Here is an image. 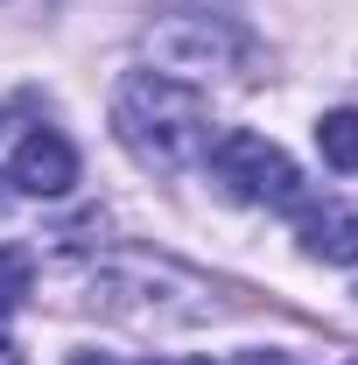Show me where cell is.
Returning <instances> with one entry per match:
<instances>
[{"instance_id": "obj_5", "label": "cell", "mask_w": 358, "mask_h": 365, "mask_svg": "<svg viewBox=\"0 0 358 365\" xmlns=\"http://www.w3.org/2000/svg\"><path fill=\"white\" fill-rule=\"evenodd\" d=\"M7 182H14L21 197H71V182H78V148L56 134V127H36V134L14 148Z\"/></svg>"}, {"instance_id": "obj_3", "label": "cell", "mask_w": 358, "mask_h": 365, "mask_svg": "<svg viewBox=\"0 0 358 365\" xmlns=\"http://www.w3.org/2000/svg\"><path fill=\"white\" fill-rule=\"evenodd\" d=\"M204 169L218 182V197H232V204H274V211L302 204V169H295L267 134H246V127L218 134L204 148Z\"/></svg>"}, {"instance_id": "obj_6", "label": "cell", "mask_w": 358, "mask_h": 365, "mask_svg": "<svg viewBox=\"0 0 358 365\" xmlns=\"http://www.w3.org/2000/svg\"><path fill=\"white\" fill-rule=\"evenodd\" d=\"M295 239L310 260H337V267H358V218L344 204H310L295 218Z\"/></svg>"}, {"instance_id": "obj_11", "label": "cell", "mask_w": 358, "mask_h": 365, "mask_svg": "<svg viewBox=\"0 0 358 365\" xmlns=\"http://www.w3.org/2000/svg\"><path fill=\"white\" fill-rule=\"evenodd\" d=\"M176 365H218V359H176Z\"/></svg>"}, {"instance_id": "obj_1", "label": "cell", "mask_w": 358, "mask_h": 365, "mask_svg": "<svg viewBox=\"0 0 358 365\" xmlns=\"http://www.w3.org/2000/svg\"><path fill=\"white\" fill-rule=\"evenodd\" d=\"M43 281L63 288L71 309H91L106 323H134V330H190V323L218 317V295L190 267L155 260V253H98V260H71Z\"/></svg>"}, {"instance_id": "obj_4", "label": "cell", "mask_w": 358, "mask_h": 365, "mask_svg": "<svg viewBox=\"0 0 358 365\" xmlns=\"http://www.w3.org/2000/svg\"><path fill=\"white\" fill-rule=\"evenodd\" d=\"M140 49L162 78H183V85H204V78H225L246 63V36L225 14H162L140 36Z\"/></svg>"}, {"instance_id": "obj_7", "label": "cell", "mask_w": 358, "mask_h": 365, "mask_svg": "<svg viewBox=\"0 0 358 365\" xmlns=\"http://www.w3.org/2000/svg\"><path fill=\"white\" fill-rule=\"evenodd\" d=\"M316 148H323V162L337 176H358V113L352 106H337V113L316 120Z\"/></svg>"}, {"instance_id": "obj_2", "label": "cell", "mask_w": 358, "mask_h": 365, "mask_svg": "<svg viewBox=\"0 0 358 365\" xmlns=\"http://www.w3.org/2000/svg\"><path fill=\"white\" fill-rule=\"evenodd\" d=\"M113 140L140 169L176 176L211 148V98L183 78H162V71H127L113 85Z\"/></svg>"}, {"instance_id": "obj_10", "label": "cell", "mask_w": 358, "mask_h": 365, "mask_svg": "<svg viewBox=\"0 0 358 365\" xmlns=\"http://www.w3.org/2000/svg\"><path fill=\"white\" fill-rule=\"evenodd\" d=\"M71 365H113V359H98V351H78V359H71Z\"/></svg>"}, {"instance_id": "obj_9", "label": "cell", "mask_w": 358, "mask_h": 365, "mask_svg": "<svg viewBox=\"0 0 358 365\" xmlns=\"http://www.w3.org/2000/svg\"><path fill=\"white\" fill-rule=\"evenodd\" d=\"M0 365H21V351H14V344H7V337H0Z\"/></svg>"}, {"instance_id": "obj_8", "label": "cell", "mask_w": 358, "mask_h": 365, "mask_svg": "<svg viewBox=\"0 0 358 365\" xmlns=\"http://www.w3.org/2000/svg\"><path fill=\"white\" fill-rule=\"evenodd\" d=\"M36 295V253L29 246H0V317H14Z\"/></svg>"}]
</instances>
